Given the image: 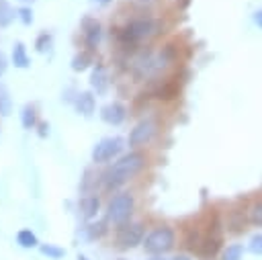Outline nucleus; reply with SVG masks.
<instances>
[{
    "mask_svg": "<svg viewBox=\"0 0 262 260\" xmlns=\"http://www.w3.org/2000/svg\"><path fill=\"white\" fill-rule=\"evenodd\" d=\"M117 260H129V258H117Z\"/></svg>",
    "mask_w": 262,
    "mask_h": 260,
    "instance_id": "36",
    "label": "nucleus"
},
{
    "mask_svg": "<svg viewBox=\"0 0 262 260\" xmlns=\"http://www.w3.org/2000/svg\"><path fill=\"white\" fill-rule=\"evenodd\" d=\"M12 63H14V68H20V70L31 66V59H29V53H27V47L23 41H16L12 45Z\"/></svg>",
    "mask_w": 262,
    "mask_h": 260,
    "instance_id": "15",
    "label": "nucleus"
},
{
    "mask_svg": "<svg viewBox=\"0 0 262 260\" xmlns=\"http://www.w3.org/2000/svg\"><path fill=\"white\" fill-rule=\"evenodd\" d=\"M90 63H92V51H88V49H84L72 57V70L74 72H84Z\"/></svg>",
    "mask_w": 262,
    "mask_h": 260,
    "instance_id": "19",
    "label": "nucleus"
},
{
    "mask_svg": "<svg viewBox=\"0 0 262 260\" xmlns=\"http://www.w3.org/2000/svg\"><path fill=\"white\" fill-rule=\"evenodd\" d=\"M80 27H82V41H84L86 49L88 51H94L98 47L100 39H102V27H100V23L96 18H92V16H84L82 23H80Z\"/></svg>",
    "mask_w": 262,
    "mask_h": 260,
    "instance_id": "9",
    "label": "nucleus"
},
{
    "mask_svg": "<svg viewBox=\"0 0 262 260\" xmlns=\"http://www.w3.org/2000/svg\"><path fill=\"white\" fill-rule=\"evenodd\" d=\"M174 96H178V86L174 82H164L156 90V98H160V100H172Z\"/></svg>",
    "mask_w": 262,
    "mask_h": 260,
    "instance_id": "21",
    "label": "nucleus"
},
{
    "mask_svg": "<svg viewBox=\"0 0 262 260\" xmlns=\"http://www.w3.org/2000/svg\"><path fill=\"white\" fill-rule=\"evenodd\" d=\"M49 135V123H39V137H47Z\"/></svg>",
    "mask_w": 262,
    "mask_h": 260,
    "instance_id": "30",
    "label": "nucleus"
},
{
    "mask_svg": "<svg viewBox=\"0 0 262 260\" xmlns=\"http://www.w3.org/2000/svg\"><path fill=\"white\" fill-rule=\"evenodd\" d=\"M78 211H80V217L88 223V221H94L98 211H100V199L96 194H84L80 201H78Z\"/></svg>",
    "mask_w": 262,
    "mask_h": 260,
    "instance_id": "11",
    "label": "nucleus"
},
{
    "mask_svg": "<svg viewBox=\"0 0 262 260\" xmlns=\"http://www.w3.org/2000/svg\"><path fill=\"white\" fill-rule=\"evenodd\" d=\"M76 260H90V258H88V256H84V254H78V256H76Z\"/></svg>",
    "mask_w": 262,
    "mask_h": 260,
    "instance_id": "34",
    "label": "nucleus"
},
{
    "mask_svg": "<svg viewBox=\"0 0 262 260\" xmlns=\"http://www.w3.org/2000/svg\"><path fill=\"white\" fill-rule=\"evenodd\" d=\"M106 225L108 221H88L86 227H84V237L88 242H94V240H100L104 233H106Z\"/></svg>",
    "mask_w": 262,
    "mask_h": 260,
    "instance_id": "16",
    "label": "nucleus"
},
{
    "mask_svg": "<svg viewBox=\"0 0 262 260\" xmlns=\"http://www.w3.org/2000/svg\"><path fill=\"white\" fill-rule=\"evenodd\" d=\"M125 117H127V109L119 100H113V102H108L100 109V119L106 125H121L125 121Z\"/></svg>",
    "mask_w": 262,
    "mask_h": 260,
    "instance_id": "10",
    "label": "nucleus"
},
{
    "mask_svg": "<svg viewBox=\"0 0 262 260\" xmlns=\"http://www.w3.org/2000/svg\"><path fill=\"white\" fill-rule=\"evenodd\" d=\"M246 221H248V217L244 215V211H239V209H231V211L227 213L225 227H227L229 233H242V231L246 229Z\"/></svg>",
    "mask_w": 262,
    "mask_h": 260,
    "instance_id": "14",
    "label": "nucleus"
},
{
    "mask_svg": "<svg viewBox=\"0 0 262 260\" xmlns=\"http://www.w3.org/2000/svg\"><path fill=\"white\" fill-rule=\"evenodd\" d=\"M74 109H76L80 115L90 117V115L94 113V109H96V98H94V94L88 92V90L78 92V94L74 96Z\"/></svg>",
    "mask_w": 262,
    "mask_h": 260,
    "instance_id": "13",
    "label": "nucleus"
},
{
    "mask_svg": "<svg viewBox=\"0 0 262 260\" xmlns=\"http://www.w3.org/2000/svg\"><path fill=\"white\" fill-rule=\"evenodd\" d=\"M221 248H223V223H221L219 215L213 213V217L207 223V229L203 231V240H201L196 254L205 260H211L221 252Z\"/></svg>",
    "mask_w": 262,
    "mask_h": 260,
    "instance_id": "3",
    "label": "nucleus"
},
{
    "mask_svg": "<svg viewBox=\"0 0 262 260\" xmlns=\"http://www.w3.org/2000/svg\"><path fill=\"white\" fill-rule=\"evenodd\" d=\"M51 45H53V35H51V33L43 31V33L37 35V39H35V49H37L39 53H47V51L51 49Z\"/></svg>",
    "mask_w": 262,
    "mask_h": 260,
    "instance_id": "22",
    "label": "nucleus"
},
{
    "mask_svg": "<svg viewBox=\"0 0 262 260\" xmlns=\"http://www.w3.org/2000/svg\"><path fill=\"white\" fill-rule=\"evenodd\" d=\"M158 31V23L149 16H141V18H133L129 20L119 33H117V39L123 43V45H137L145 39H149L151 35H156Z\"/></svg>",
    "mask_w": 262,
    "mask_h": 260,
    "instance_id": "2",
    "label": "nucleus"
},
{
    "mask_svg": "<svg viewBox=\"0 0 262 260\" xmlns=\"http://www.w3.org/2000/svg\"><path fill=\"white\" fill-rule=\"evenodd\" d=\"M145 154L141 151H129V154H123L119 156L111 166L108 170L102 174V186L104 190H119L123 184H127L131 178H135L143 168H145Z\"/></svg>",
    "mask_w": 262,
    "mask_h": 260,
    "instance_id": "1",
    "label": "nucleus"
},
{
    "mask_svg": "<svg viewBox=\"0 0 262 260\" xmlns=\"http://www.w3.org/2000/svg\"><path fill=\"white\" fill-rule=\"evenodd\" d=\"M123 147H125V139L123 137H119V135L102 137L92 147V162L94 164H106L111 160H117L121 156Z\"/></svg>",
    "mask_w": 262,
    "mask_h": 260,
    "instance_id": "7",
    "label": "nucleus"
},
{
    "mask_svg": "<svg viewBox=\"0 0 262 260\" xmlns=\"http://www.w3.org/2000/svg\"><path fill=\"white\" fill-rule=\"evenodd\" d=\"M90 86L96 94H104L106 88H108V72L102 63H96L92 68V74H90Z\"/></svg>",
    "mask_w": 262,
    "mask_h": 260,
    "instance_id": "12",
    "label": "nucleus"
},
{
    "mask_svg": "<svg viewBox=\"0 0 262 260\" xmlns=\"http://www.w3.org/2000/svg\"><path fill=\"white\" fill-rule=\"evenodd\" d=\"M149 260H190L188 256H184V254H178V256H151Z\"/></svg>",
    "mask_w": 262,
    "mask_h": 260,
    "instance_id": "29",
    "label": "nucleus"
},
{
    "mask_svg": "<svg viewBox=\"0 0 262 260\" xmlns=\"http://www.w3.org/2000/svg\"><path fill=\"white\" fill-rule=\"evenodd\" d=\"M16 16L20 18L23 25H31V23H33V10H31L29 6H20V8L16 10Z\"/></svg>",
    "mask_w": 262,
    "mask_h": 260,
    "instance_id": "27",
    "label": "nucleus"
},
{
    "mask_svg": "<svg viewBox=\"0 0 262 260\" xmlns=\"http://www.w3.org/2000/svg\"><path fill=\"white\" fill-rule=\"evenodd\" d=\"M20 125L27 131L35 129V125H37V109L33 104H25L23 106V111H20Z\"/></svg>",
    "mask_w": 262,
    "mask_h": 260,
    "instance_id": "18",
    "label": "nucleus"
},
{
    "mask_svg": "<svg viewBox=\"0 0 262 260\" xmlns=\"http://www.w3.org/2000/svg\"><path fill=\"white\" fill-rule=\"evenodd\" d=\"M14 16H16L14 8L6 0H0V27H8Z\"/></svg>",
    "mask_w": 262,
    "mask_h": 260,
    "instance_id": "23",
    "label": "nucleus"
},
{
    "mask_svg": "<svg viewBox=\"0 0 262 260\" xmlns=\"http://www.w3.org/2000/svg\"><path fill=\"white\" fill-rule=\"evenodd\" d=\"M135 211V197L131 192H115V197L106 205V221L113 223L115 227L131 221V215Z\"/></svg>",
    "mask_w": 262,
    "mask_h": 260,
    "instance_id": "5",
    "label": "nucleus"
},
{
    "mask_svg": "<svg viewBox=\"0 0 262 260\" xmlns=\"http://www.w3.org/2000/svg\"><path fill=\"white\" fill-rule=\"evenodd\" d=\"M254 23H256V25H258V27L262 29V8L254 12Z\"/></svg>",
    "mask_w": 262,
    "mask_h": 260,
    "instance_id": "32",
    "label": "nucleus"
},
{
    "mask_svg": "<svg viewBox=\"0 0 262 260\" xmlns=\"http://www.w3.org/2000/svg\"><path fill=\"white\" fill-rule=\"evenodd\" d=\"M16 244L25 250H33V248H39V237L33 229H18L16 231Z\"/></svg>",
    "mask_w": 262,
    "mask_h": 260,
    "instance_id": "17",
    "label": "nucleus"
},
{
    "mask_svg": "<svg viewBox=\"0 0 262 260\" xmlns=\"http://www.w3.org/2000/svg\"><path fill=\"white\" fill-rule=\"evenodd\" d=\"M156 131H158V125H156V121H154L151 117H145V119L137 121V123L133 125V129L129 131V137H127L129 147L137 149V147L147 145V143L154 139Z\"/></svg>",
    "mask_w": 262,
    "mask_h": 260,
    "instance_id": "8",
    "label": "nucleus"
},
{
    "mask_svg": "<svg viewBox=\"0 0 262 260\" xmlns=\"http://www.w3.org/2000/svg\"><path fill=\"white\" fill-rule=\"evenodd\" d=\"M39 252L43 256H47L49 260H61L66 256V250L55 246V244H39Z\"/></svg>",
    "mask_w": 262,
    "mask_h": 260,
    "instance_id": "20",
    "label": "nucleus"
},
{
    "mask_svg": "<svg viewBox=\"0 0 262 260\" xmlns=\"http://www.w3.org/2000/svg\"><path fill=\"white\" fill-rule=\"evenodd\" d=\"M6 66H8V61H6V55L0 51V76L6 72Z\"/></svg>",
    "mask_w": 262,
    "mask_h": 260,
    "instance_id": "31",
    "label": "nucleus"
},
{
    "mask_svg": "<svg viewBox=\"0 0 262 260\" xmlns=\"http://www.w3.org/2000/svg\"><path fill=\"white\" fill-rule=\"evenodd\" d=\"M92 2H94V4H98V6H108L113 0H92Z\"/></svg>",
    "mask_w": 262,
    "mask_h": 260,
    "instance_id": "33",
    "label": "nucleus"
},
{
    "mask_svg": "<svg viewBox=\"0 0 262 260\" xmlns=\"http://www.w3.org/2000/svg\"><path fill=\"white\" fill-rule=\"evenodd\" d=\"M174 244H176V231L170 225H158L145 233L143 250L149 256H164L174 248Z\"/></svg>",
    "mask_w": 262,
    "mask_h": 260,
    "instance_id": "4",
    "label": "nucleus"
},
{
    "mask_svg": "<svg viewBox=\"0 0 262 260\" xmlns=\"http://www.w3.org/2000/svg\"><path fill=\"white\" fill-rule=\"evenodd\" d=\"M10 113V98L6 94V90H0V115L6 117Z\"/></svg>",
    "mask_w": 262,
    "mask_h": 260,
    "instance_id": "28",
    "label": "nucleus"
},
{
    "mask_svg": "<svg viewBox=\"0 0 262 260\" xmlns=\"http://www.w3.org/2000/svg\"><path fill=\"white\" fill-rule=\"evenodd\" d=\"M20 2H23V4L27 6V4H31V2H35V0H20Z\"/></svg>",
    "mask_w": 262,
    "mask_h": 260,
    "instance_id": "35",
    "label": "nucleus"
},
{
    "mask_svg": "<svg viewBox=\"0 0 262 260\" xmlns=\"http://www.w3.org/2000/svg\"><path fill=\"white\" fill-rule=\"evenodd\" d=\"M248 250H250L252 254H256V256H262V233H256V235L250 237Z\"/></svg>",
    "mask_w": 262,
    "mask_h": 260,
    "instance_id": "26",
    "label": "nucleus"
},
{
    "mask_svg": "<svg viewBox=\"0 0 262 260\" xmlns=\"http://www.w3.org/2000/svg\"><path fill=\"white\" fill-rule=\"evenodd\" d=\"M145 240V227L139 221H127L117 227L115 231V246L119 250H133L137 246H143Z\"/></svg>",
    "mask_w": 262,
    "mask_h": 260,
    "instance_id": "6",
    "label": "nucleus"
},
{
    "mask_svg": "<svg viewBox=\"0 0 262 260\" xmlns=\"http://www.w3.org/2000/svg\"><path fill=\"white\" fill-rule=\"evenodd\" d=\"M242 256H244V246L242 244H231L223 250L221 260H242Z\"/></svg>",
    "mask_w": 262,
    "mask_h": 260,
    "instance_id": "25",
    "label": "nucleus"
},
{
    "mask_svg": "<svg viewBox=\"0 0 262 260\" xmlns=\"http://www.w3.org/2000/svg\"><path fill=\"white\" fill-rule=\"evenodd\" d=\"M248 221L256 227H262V199L256 201L250 209H248Z\"/></svg>",
    "mask_w": 262,
    "mask_h": 260,
    "instance_id": "24",
    "label": "nucleus"
}]
</instances>
